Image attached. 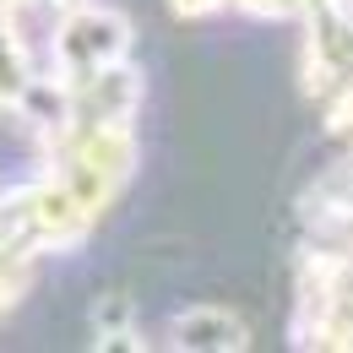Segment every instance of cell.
<instances>
[{
	"mask_svg": "<svg viewBox=\"0 0 353 353\" xmlns=\"http://www.w3.org/2000/svg\"><path fill=\"white\" fill-rule=\"evenodd\" d=\"M131 49V22L109 6H92V0H71L60 6V22H54V77L71 82V77H88L109 60H125Z\"/></svg>",
	"mask_w": 353,
	"mask_h": 353,
	"instance_id": "cell-1",
	"label": "cell"
},
{
	"mask_svg": "<svg viewBox=\"0 0 353 353\" xmlns=\"http://www.w3.org/2000/svg\"><path fill=\"white\" fill-rule=\"evenodd\" d=\"M28 82H33V65L17 39V0H0V109H11Z\"/></svg>",
	"mask_w": 353,
	"mask_h": 353,
	"instance_id": "cell-2",
	"label": "cell"
},
{
	"mask_svg": "<svg viewBox=\"0 0 353 353\" xmlns=\"http://www.w3.org/2000/svg\"><path fill=\"white\" fill-rule=\"evenodd\" d=\"M174 343L179 348H239L245 326L234 315H218V310H190L174 321Z\"/></svg>",
	"mask_w": 353,
	"mask_h": 353,
	"instance_id": "cell-3",
	"label": "cell"
},
{
	"mask_svg": "<svg viewBox=\"0 0 353 353\" xmlns=\"http://www.w3.org/2000/svg\"><path fill=\"white\" fill-rule=\"evenodd\" d=\"M179 11H207V6H228V0H174ZM245 6H266V11H283V6H294V0H245Z\"/></svg>",
	"mask_w": 353,
	"mask_h": 353,
	"instance_id": "cell-4",
	"label": "cell"
}]
</instances>
